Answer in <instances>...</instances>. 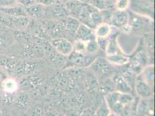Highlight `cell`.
<instances>
[{"instance_id":"obj_1","label":"cell","mask_w":155,"mask_h":116,"mask_svg":"<svg viewBox=\"0 0 155 116\" xmlns=\"http://www.w3.org/2000/svg\"><path fill=\"white\" fill-rule=\"evenodd\" d=\"M96 58L94 55L79 53L73 51L68 56L65 67L66 68L87 67L91 65Z\"/></svg>"},{"instance_id":"obj_2","label":"cell","mask_w":155,"mask_h":116,"mask_svg":"<svg viewBox=\"0 0 155 116\" xmlns=\"http://www.w3.org/2000/svg\"><path fill=\"white\" fill-rule=\"evenodd\" d=\"M130 8L133 12L144 17H153V6L145 0H132L130 1Z\"/></svg>"},{"instance_id":"obj_3","label":"cell","mask_w":155,"mask_h":116,"mask_svg":"<svg viewBox=\"0 0 155 116\" xmlns=\"http://www.w3.org/2000/svg\"><path fill=\"white\" fill-rule=\"evenodd\" d=\"M43 84V79L36 75H26L21 77L18 82L19 87L22 90H34Z\"/></svg>"},{"instance_id":"obj_4","label":"cell","mask_w":155,"mask_h":116,"mask_svg":"<svg viewBox=\"0 0 155 116\" xmlns=\"http://www.w3.org/2000/svg\"><path fill=\"white\" fill-rule=\"evenodd\" d=\"M51 44L56 51L64 56H68L74 51L72 42L64 37L52 39Z\"/></svg>"},{"instance_id":"obj_5","label":"cell","mask_w":155,"mask_h":116,"mask_svg":"<svg viewBox=\"0 0 155 116\" xmlns=\"http://www.w3.org/2000/svg\"><path fill=\"white\" fill-rule=\"evenodd\" d=\"M89 67L92 71L101 76H109L113 71L112 65L106 58L97 57Z\"/></svg>"},{"instance_id":"obj_6","label":"cell","mask_w":155,"mask_h":116,"mask_svg":"<svg viewBox=\"0 0 155 116\" xmlns=\"http://www.w3.org/2000/svg\"><path fill=\"white\" fill-rule=\"evenodd\" d=\"M26 30H28V32L35 37L45 40L51 39L44 25L39 22L37 20L31 18L30 23Z\"/></svg>"},{"instance_id":"obj_7","label":"cell","mask_w":155,"mask_h":116,"mask_svg":"<svg viewBox=\"0 0 155 116\" xmlns=\"http://www.w3.org/2000/svg\"><path fill=\"white\" fill-rule=\"evenodd\" d=\"M129 15L126 11L115 10L112 13L109 24L111 26L122 29L129 25Z\"/></svg>"},{"instance_id":"obj_8","label":"cell","mask_w":155,"mask_h":116,"mask_svg":"<svg viewBox=\"0 0 155 116\" xmlns=\"http://www.w3.org/2000/svg\"><path fill=\"white\" fill-rule=\"evenodd\" d=\"M134 89L137 94L142 98H149L153 95L154 90L143 81L140 74L137 76Z\"/></svg>"},{"instance_id":"obj_9","label":"cell","mask_w":155,"mask_h":116,"mask_svg":"<svg viewBox=\"0 0 155 116\" xmlns=\"http://www.w3.org/2000/svg\"><path fill=\"white\" fill-rule=\"evenodd\" d=\"M74 37L75 40H81L84 42L96 39L94 29L82 23L78 27Z\"/></svg>"},{"instance_id":"obj_10","label":"cell","mask_w":155,"mask_h":116,"mask_svg":"<svg viewBox=\"0 0 155 116\" xmlns=\"http://www.w3.org/2000/svg\"><path fill=\"white\" fill-rule=\"evenodd\" d=\"M112 80L113 81L115 90L120 93L130 94L133 90L132 88L123 78L120 73H115L112 75Z\"/></svg>"},{"instance_id":"obj_11","label":"cell","mask_w":155,"mask_h":116,"mask_svg":"<svg viewBox=\"0 0 155 116\" xmlns=\"http://www.w3.org/2000/svg\"><path fill=\"white\" fill-rule=\"evenodd\" d=\"M61 24L64 29L65 31L70 35L74 37L75 32H77L81 23L77 19L68 16L61 19Z\"/></svg>"},{"instance_id":"obj_12","label":"cell","mask_w":155,"mask_h":116,"mask_svg":"<svg viewBox=\"0 0 155 116\" xmlns=\"http://www.w3.org/2000/svg\"><path fill=\"white\" fill-rule=\"evenodd\" d=\"M27 15L34 19L38 20L42 19L45 15V6L37 3L29 8H25Z\"/></svg>"},{"instance_id":"obj_13","label":"cell","mask_w":155,"mask_h":116,"mask_svg":"<svg viewBox=\"0 0 155 116\" xmlns=\"http://www.w3.org/2000/svg\"><path fill=\"white\" fill-rule=\"evenodd\" d=\"M48 32L49 36H53L54 39L61 38L60 34H62L64 30L62 24L51 20H47L45 24L44 25Z\"/></svg>"},{"instance_id":"obj_14","label":"cell","mask_w":155,"mask_h":116,"mask_svg":"<svg viewBox=\"0 0 155 116\" xmlns=\"http://www.w3.org/2000/svg\"><path fill=\"white\" fill-rule=\"evenodd\" d=\"M9 17L13 30H26L31 21V18L29 16Z\"/></svg>"},{"instance_id":"obj_15","label":"cell","mask_w":155,"mask_h":116,"mask_svg":"<svg viewBox=\"0 0 155 116\" xmlns=\"http://www.w3.org/2000/svg\"><path fill=\"white\" fill-rule=\"evenodd\" d=\"M143 81L154 90L155 67L153 64L145 66L140 74Z\"/></svg>"},{"instance_id":"obj_16","label":"cell","mask_w":155,"mask_h":116,"mask_svg":"<svg viewBox=\"0 0 155 116\" xmlns=\"http://www.w3.org/2000/svg\"><path fill=\"white\" fill-rule=\"evenodd\" d=\"M84 4L81 3L78 0H70L65 4L70 16L78 19L82 8Z\"/></svg>"},{"instance_id":"obj_17","label":"cell","mask_w":155,"mask_h":116,"mask_svg":"<svg viewBox=\"0 0 155 116\" xmlns=\"http://www.w3.org/2000/svg\"><path fill=\"white\" fill-rule=\"evenodd\" d=\"M0 11L9 16H28L26 13L25 8L19 4L8 8H0Z\"/></svg>"},{"instance_id":"obj_18","label":"cell","mask_w":155,"mask_h":116,"mask_svg":"<svg viewBox=\"0 0 155 116\" xmlns=\"http://www.w3.org/2000/svg\"><path fill=\"white\" fill-rule=\"evenodd\" d=\"M106 59L112 65L122 66L127 65L130 61V58L121 52L107 55Z\"/></svg>"},{"instance_id":"obj_19","label":"cell","mask_w":155,"mask_h":116,"mask_svg":"<svg viewBox=\"0 0 155 116\" xmlns=\"http://www.w3.org/2000/svg\"><path fill=\"white\" fill-rule=\"evenodd\" d=\"M17 62L18 60L15 59L4 55L0 56V67L4 69L7 73L14 74L15 67Z\"/></svg>"},{"instance_id":"obj_20","label":"cell","mask_w":155,"mask_h":116,"mask_svg":"<svg viewBox=\"0 0 155 116\" xmlns=\"http://www.w3.org/2000/svg\"><path fill=\"white\" fill-rule=\"evenodd\" d=\"M50 7V13L55 18L63 19L69 16L65 5L63 4L56 2Z\"/></svg>"},{"instance_id":"obj_21","label":"cell","mask_w":155,"mask_h":116,"mask_svg":"<svg viewBox=\"0 0 155 116\" xmlns=\"http://www.w3.org/2000/svg\"><path fill=\"white\" fill-rule=\"evenodd\" d=\"M96 39L109 38L112 32V26L107 23H102L94 29Z\"/></svg>"},{"instance_id":"obj_22","label":"cell","mask_w":155,"mask_h":116,"mask_svg":"<svg viewBox=\"0 0 155 116\" xmlns=\"http://www.w3.org/2000/svg\"><path fill=\"white\" fill-rule=\"evenodd\" d=\"M116 0H91L88 4L99 11L107 9H114Z\"/></svg>"},{"instance_id":"obj_23","label":"cell","mask_w":155,"mask_h":116,"mask_svg":"<svg viewBox=\"0 0 155 116\" xmlns=\"http://www.w3.org/2000/svg\"><path fill=\"white\" fill-rule=\"evenodd\" d=\"M13 36L15 41L18 42L20 44L23 45L30 43L32 39V36L26 30H14Z\"/></svg>"},{"instance_id":"obj_24","label":"cell","mask_w":155,"mask_h":116,"mask_svg":"<svg viewBox=\"0 0 155 116\" xmlns=\"http://www.w3.org/2000/svg\"><path fill=\"white\" fill-rule=\"evenodd\" d=\"M18 83L13 78L7 77L2 85V90L7 94H14L19 88Z\"/></svg>"},{"instance_id":"obj_25","label":"cell","mask_w":155,"mask_h":116,"mask_svg":"<svg viewBox=\"0 0 155 116\" xmlns=\"http://www.w3.org/2000/svg\"><path fill=\"white\" fill-rule=\"evenodd\" d=\"M120 74L126 80V81L132 88V89H133L136 82V78L138 75H137L130 69L129 66L121 70Z\"/></svg>"},{"instance_id":"obj_26","label":"cell","mask_w":155,"mask_h":116,"mask_svg":"<svg viewBox=\"0 0 155 116\" xmlns=\"http://www.w3.org/2000/svg\"><path fill=\"white\" fill-rule=\"evenodd\" d=\"M98 89L101 93L105 95L115 90L114 85L112 78L108 77L104 78L100 84H98Z\"/></svg>"},{"instance_id":"obj_27","label":"cell","mask_w":155,"mask_h":116,"mask_svg":"<svg viewBox=\"0 0 155 116\" xmlns=\"http://www.w3.org/2000/svg\"><path fill=\"white\" fill-rule=\"evenodd\" d=\"M16 102L18 106L21 107H26L30 103V96L25 90L19 93L16 97Z\"/></svg>"},{"instance_id":"obj_28","label":"cell","mask_w":155,"mask_h":116,"mask_svg":"<svg viewBox=\"0 0 155 116\" xmlns=\"http://www.w3.org/2000/svg\"><path fill=\"white\" fill-rule=\"evenodd\" d=\"M116 39L115 37H112L111 39H109V42L105 51L106 52L107 55L120 52Z\"/></svg>"},{"instance_id":"obj_29","label":"cell","mask_w":155,"mask_h":116,"mask_svg":"<svg viewBox=\"0 0 155 116\" xmlns=\"http://www.w3.org/2000/svg\"><path fill=\"white\" fill-rule=\"evenodd\" d=\"M99 49L100 48L96 41V39L86 42L85 53L90 55H94L96 53Z\"/></svg>"},{"instance_id":"obj_30","label":"cell","mask_w":155,"mask_h":116,"mask_svg":"<svg viewBox=\"0 0 155 116\" xmlns=\"http://www.w3.org/2000/svg\"><path fill=\"white\" fill-rule=\"evenodd\" d=\"M130 0H116L115 8L116 10L126 11L130 5Z\"/></svg>"},{"instance_id":"obj_31","label":"cell","mask_w":155,"mask_h":116,"mask_svg":"<svg viewBox=\"0 0 155 116\" xmlns=\"http://www.w3.org/2000/svg\"><path fill=\"white\" fill-rule=\"evenodd\" d=\"M74 51L79 53H85L86 42L81 40H75L73 44Z\"/></svg>"},{"instance_id":"obj_32","label":"cell","mask_w":155,"mask_h":116,"mask_svg":"<svg viewBox=\"0 0 155 116\" xmlns=\"http://www.w3.org/2000/svg\"><path fill=\"white\" fill-rule=\"evenodd\" d=\"M114 11L115 10L114 9H107L102 11H100L101 15L102 16L103 23H107L109 24L110 19Z\"/></svg>"},{"instance_id":"obj_33","label":"cell","mask_w":155,"mask_h":116,"mask_svg":"<svg viewBox=\"0 0 155 116\" xmlns=\"http://www.w3.org/2000/svg\"><path fill=\"white\" fill-rule=\"evenodd\" d=\"M0 25L13 29L9 16L0 11Z\"/></svg>"},{"instance_id":"obj_34","label":"cell","mask_w":155,"mask_h":116,"mask_svg":"<svg viewBox=\"0 0 155 116\" xmlns=\"http://www.w3.org/2000/svg\"><path fill=\"white\" fill-rule=\"evenodd\" d=\"M18 4V0H0V8L13 7Z\"/></svg>"},{"instance_id":"obj_35","label":"cell","mask_w":155,"mask_h":116,"mask_svg":"<svg viewBox=\"0 0 155 116\" xmlns=\"http://www.w3.org/2000/svg\"><path fill=\"white\" fill-rule=\"evenodd\" d=\"M109 38H104V39H96L98 45L99 46V48L103 51H105L106 48L107 47V45L109 42Z\"/></svg>"},{"instance_id":"obj_36","label":"cell","mask_w":155,"mask_h":116,"mask_svg":"<svg viewBox=\"0 0 155 116\" xmlns=\"http://www.w3.org/2000/svg\"><path fill=\"white\" fill-rule=\"evenodd\" d=\"M109 110L107 107V106L105 104H103L98 109L96 116H108Z\"/></svg>"},{"instance_id":"obj_37","label":"cell","mask_w":155,"mask_h":116,"mask_svg":"<svg viewBox=\"0 0 155 116\" xmlns=\"http://www.w3.org/2000/svg\"><path fill=\"white\" fill-rule=\"evenodd\" d=\"M20 5L25 8H29L37 3L36 0H18Z\"/></svg>"},{"instance_id":"obj_38","label":"cell","mask_w":155,"mask_h":116,"mask_svg":"<svg viewBox=\"0 0 155 116\" xmlns=\"http://www.w3.org/2000/svg\"><path fill=\"white\" fill-rule=\"evenodd\" d=\"M3 33L4 32L0 34V52L4 50L8 45V39L5 37L3 36Z\"/></svg>"},{"instance_id":"obj_39","label":"cell","mask_w":155,"mask_h":116,"mask_svg":"<svg viewBox=\"0 0 155 116\" xmlns=\"http://www.w3.org/2000/svg\"><path fill=\"white\" fill-rule=\"evenodd\" d=\"M148 103L146 101H142V102L140 104V107H139V115H142L143 114L145 113H146L147 110H148Z\"/></svg>"},{"instance_id":"obj_40","label":"cell","mask_w":155,"mask_h":116,"mask_svg":"<svg viewBox=\"0 0 155 116\" xmlns=\"http://www.w3.org/2000/svg\"><path fill=\"white\" fill-rule=\"evenodd\" d=\"M37 2L44 6H51L57 2V0H37Z\"/></svg>"},{"instance_id":"obj_41","label":"cell","mask_w":155,"mask_h":116,"mask_svg":"<svg viewBox=\"0 0 155 116\" xmlns=\"http://www.w3.org/2000/svg\"><path fill=\"white\" fill-rule=\"evenodd\" d=\"M7 77L6 73L1 70V69H0V92L2 91V85Z\"/></svg>"},{"instance_id":"obj_42","label":"cell","mask_w":155,"mask_h":116,"mask_svg":"<svg viewBox=\"0 0 155 116\" xmlns=\"http://www.w3.org/2000/svg\"><path fill=\"white\" fill-rule=\"evenodd\" d=\"M80 116H94V113L91 109H87L83 111Z\"/></svg>"},{"instance_id":"obj_43","label":"cell","mask_w":155,"mask_h":116,"mask_svg":"<svg viewBox=\"0 0 155 116\" xmlns=\"http://www.w3.org/2000/svg\"><path fill=\"white\" fill-rule=\"evenodd\" d=\"M68 116H80L75 111H70L68 113Z\"/></svg>"},{"instance_id":"obj_44","label":"cell","mask_w":155,"mask_h":116,"mask_svg":"<svg viewBox=\"0 0 155 116\" xmlns=\"http://www.w3.org/2000/svg\"><path fill=\"white\" fill-rule=\"evenodd\" d=\"M82 4H88L91 0H78Z\"/></svg>"},{"instance_id":"obj_45","label":"cell","mask_w":155,"mask_h":116,"mask_svg":"<svg viewBox=\"0 0 155 116\" xmlns=\"http://www.w3.org/2000/svg\"><path fill=\"white\" fill-rule=\"evenodd\" d=\"M4 27H5L4 26L0 25V34H1L2 32H4Z\"/></svg>"},{"instance_id":"obj_46","label":"cell","mask_w":155,"mask_h":116,"mask_svg":"<svg viewBox=\"0 0 155 116\" xmlns=\"http://www.w3.org/2000/svg\"><path fill=\"white\" fill-rule=\"evenodd\" d=\"M64 116V115H62V114H59V115H58V116Z\"/></svg>"},{"instance_id":"obj_47","label":"cell","mask_w":155,"mask_h":116,"mask_svg":"<svg viewBox=\"0 0 155 116\" xmlns=\"http://www.w3.org/2000/svg\"><path fill=\"white\" fill-rule=\"evenodd\" d=\"M113 116V115H110V116Z\"/></svg>"},{"instance_id":"obj_48","label":"cell","mask_w":155,"mask_h":116,"mask_svg":"<svg viewBox=\"0 0 155 116\" xmlns=\"http://www.w3.org/2000/svg\"><path fill=\"white\" fill-rule=\"evenodd\" d=\"M0 102H1V99H0Z\"/></svg>"},{"instance_id":"obj_49","label":"cell","mask_w":155,"mask_h":116,"mask_svg":"<svg viewBox=\"0 0 155 116\" xmlns=\"http://www.w3.org/2000/svg\"><path fill=\"white\" fill-rule=\"evenodd\" d=\"M36 1H37V0H36Z\"/></svg>"},{"instance_id":"obj_50","label":"cell","mask_w":155,"mask_h":116,"mask_svg":"<svg viewBox=\"0 0 155 116\" xmlns=\"http://www.w3.org/2000/svg\"></svg>"}]
</instances>
